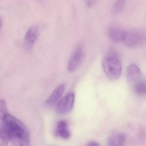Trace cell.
Here are the masks:
<instances>
[{"label":"cell","instance_id":"obj_1","mask_svg":"<svg viewBox=\"0 0 146 146\" xmlns=\"http://www.w3.org/2000/svg\"><path fill=\"white\" fill-rule=\"evenodd\" d=\"M2 121L3 126L7 130L10 141L14 146L30 145V135L24 124L13 115L8 113Z\"/></svg>","mask_w":146,"mask_h":146},{"label":"cell","instance_id":"obj_2","mask_svg":"<svg viewBox=\"0 0 146 146\" xmlns=\"http://www.w3.org/2000/svg\"><path fill=\"white\" fill-rule=\"evenodd\" d=\"M102 67L105 75L111 81H117L120 78L122 63L117 52L111 50L106 54L102 60Z\"/></svg>","mask_w":146,"mask_h":146},{"label":"cell","instance_id":"obj_3","mask_svg":"<svg viewBox=\"0 0 146 146\" xmlns=\"http://www.w3.org/2000/svg\"><path fill=\"white\" fill-rule=\"evenodd\" d=\"M145 31L140 29H132L126 31L123 41L129 47H137L143 45L146 41Z\"/></svg>","mask_w":146,"mask_h":146},{"label":"cell","instance_id":"obj_4","mask_svg":"<svg viewBox=\"0 0 146 146\" xmlns=\"http://www.w3.org/2000/svg\"><path fill=\"white\" fill-rule=\"evenodd\" d=\"M126 77L127 81L132 89L140 84L145 82L142 76L140 68L135 64H131L128 66Z\"/></svg>","mask_w":146,"mask_h":146},{"label":"cell","instance_id":"obj_5","mask_svg":"<svg viewBox=\"0 0 146 146\" xmlns=\"http://www.w3.org/2000/svg\"><path fill=\"white\" fill-rule=\"evenodd\" d=\"M75 102V94L71 93L66 95L57 104L56 111L60 115H64L70 113L73 109Z\"/></svg>","mask_w":146,"mask_h":146},{"label":"cell","instance_id":"obj_6","mask_svg":"<svg viewBox=\"0 0 146 146\" xmlns=\"http://www.w3.org/2000/svg\"><path fill=\"white\" fill-rule=\"evenodd\" d=\"M84 58V52L83 48L80 46L76 48L72 55L68 63V70L70 72L76 71L81 66Z\"/></svg>","mask_w":146,"mask_h":146},{"label":"cell","instance_id":"obj_7","mask_svg":"<svg viewBox=\"0 0 146 146\" xmlns=\"http://www.w3.org/2000/svg\"><path fill=\"white\" fill-rule=\"evenodd\" d=\"M125 32V30L121 26L113 25L108 28V35L111 40L114 42H119L123 40Z\"/></svg>","mask_w":146,"mask_h":146},{"label":"cell","instance_id":"obj_8","mask_svg":"<svg viewBox=\"0 0 146 146\" xmlns=\"http://www.w3.org/2000/svg\"><path fill=\"white\" fill-rule=\"evenodd\" d=\"M38 35V29L36 26H33L30 28L25 37V44L26 47L31 48L34 46Z\"/></svg>","mask_w":146,"mask_h":146},{"label":"cell","instance_id":"obj_9","mask_svg":"<svg viewBox=\"0 0 146 146\" xmlns=\"http://www.w3.org/2000/svg\"><path fill=\"white\" fill-rule=\"evenodd\" d=\"M126 136L122 132H115L108 137L107 143L110 146H122L124 145Z\"/></svg>","mask_w":146,"mask_h":146},{"label":"cell","instance_id":"obj_10","mask_svg":"<svg viewBox=\"0 0 146 146\" xmlns=\"http://www.w3.org/2000/svg\"><path fill=\"white\" fill-rule=\"evenodd\" d=\"M65 88V85L64 84L58 86L54 90L51 95L47 100V103L49 105H53L58 101L63 94Z\"/></svg>","mask_w":146,"mask_h":146},{"label":"cell","instance_id":"obj_11","mask_svg":"<svg viewBox=\"0 0 146 146\" xmlns=\"http://www.w3.org/2000/svg\"><path fill=\"white\" fill-rule=\"evenodd\" d=\"M126 1L127 0H116L113 7V13L117 15L121 13L124 8Z\"/></svg>","mask_w":146,"mask_h":146},{"label":"cell","instance_id":"obj_12","mask_svg":"<svg viewBox=\"0 0 146 146\" xmlns=\"http://www.w3.org/2000/svg\"><path fill=\"white\" fill-rule=\"evenodd\" d=\"M10 141L9 134L5 127L0 128V146H7Z\"/></svg>","mask_w":146,"mask_h":146},{"label":"cell","instance_id":"obj_13","mask_svg":"<svg viewBox=\"0 0 146 146\" xmlns=\"http://www.w3.org/2000/svg\"><path fill=\"white\" fill-rule=\"evenodd\" d=\"M8 113L5 101L0 99V119L3 120Z\"/></svg>","mask_w":146,"mask_h":146},{"label":"cell","instance_id":"obj_14","mask_svg":"<svg viewBox=\"0 0 146 146\" xmlns=\"http://www.w3.org/2000/svg\"><path fill=\"white\" fill-rule=\"evenodd\" d=\"M55 135L56 136L64 139H68L70 137L71 133L67 128L55 130Z\"/></svg>","mask_w":146,"mask_h":146},{"label":"cell","instance_id":"obj_15","mask_svg":"<svg viewBox=\"0 0 146 146\" xmlns=\"http://www.w3.org/2000/svg\"><path fill=\"white\" fill-rule=\"evenodd\" d=\"M96 0H85V3L87 7L89 8L92 7L94 5Z\"/></svg>","mask_w":146,"mask_h":146},{"label":"cell","instance_id":"obj_16","mask_svg":"<svg viewBox=\"0 0 146 146\" xmlns=\"http://www.w3.org/2000/svg\"><path fill=\"white\" fill-rule=\"evenodd\" d=\"M100 145L98 142L95 141H90L87 143V146H99Z\"/></svg>","mask_w":146,"mask_h":146},{"label":"cell","instance_id":"obj_17","mask_svg":"<svg viewBox=\"0 0 146 146\" xmlns=\"http://www.w3.org/2000/svg\"><path fill=\"white\" fill-rule=\"evenodd\" d=\"M1 27V19H0V28Z\"/></svg>","mask_w":146,"mask_h":146}]
</instances>
